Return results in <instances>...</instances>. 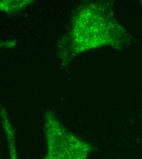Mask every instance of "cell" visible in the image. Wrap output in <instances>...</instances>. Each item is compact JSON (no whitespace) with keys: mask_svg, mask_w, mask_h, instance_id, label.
Returning <instances> with one entry per match:
<instances>
[{"mask_svg":"<svg viewBox=\"0 0 142 159\" xmlns=\"http://www.w3.org/2000/svg\"><path fill=\"white\" fill-rule=\"evenodd\" d=\"M45 137L42 159H88L93 151L89 143L67 131L51 113L46 118Z\"/></svg>","mask_w":142,"mask_h":159,"instance_id":"1","label":"cell"},{"mask_svg":"<svg viewBox=\"0 0 142 159\" xmlns=\"http://www.w3.org/2000/svg\"><path fill=\"white\" fill-rule=\"evenodd\" d=\"M9 159H19L16 139L9 138L6 140Z\"/></svg>","mask_w":142,"mask_h":159,"instance_id":"2","label":"cell"}]
</instances>
